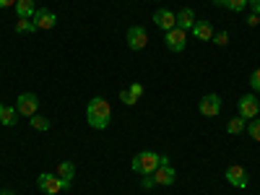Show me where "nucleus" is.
<instances>
[{
  "label": "nucleus",
  "mask_w": 260,
  "mask_h": 195,
  "mask_svg": "<svg viewBox=\"0 0 260 195\" xmlns=\"http://www.w3.org/2000/svg\"><path fill=\"white\" fill-rule=\"evenodd\" d=\"M37 187L45 192V195H57L62 190H71V182L60 180L57 175H52V172H42V175L37 177Z\"/></svg>",
  "instance_id": "nucleus-3"
},
{
  "label": "nucleus",
  "mask_w": 260,
  "mask_h": 195,
  "mask_svg": "<svg viewBox=\"0 0 260 195\" xmlns=\"http://www.w3.org/2000/svg\"><path fill=\"white\" fill-rule=\"evenodd\" d=\"M125 42H127V47L133 50V52H141V50L148 45V31H146L143 26H130Z\"/></svg>",
  "instance_id": "nucleus-7"
},
{
  "label": "nucleus",
  "mask_w": 260,
  "mask_h": 195,
  "mask_svg": "<svg viewBox=\"0 0 260 195\" xmlns=\"http://www.w3.org/2000/svg\"><path fill=\"white\" fill-rule=\"evenodd\" d=\"M226 182H229V185H234L237 190H245V187L250 185V175H247V169H245L242 164H232V167L226 169Z\"/></svg>",
  "instance_id": "nucleus-6"
},
{
  "label": "nucleus",
  "mask_w": 260,
  "mask_h": 195,
  "mask_svg": "<svg viewBox=\"0 0 260 195\" xmlns=\"http://www.w3.org/2000/svg\"><path fill=\"white\" fill-rule=\"evenodd\" d=\"M120 99H122V104H130V107H133V104L138 102V99H136L133 94H130L127 89H122V91H120Z\"/></svg>",
  "instance_id": "nucleus-23"
},
{
  "label": "nucleus",
  "mask_w": 260,
  "mask_h": 195,
  "mask_svg": "<svg viewBox=\"0 0 260 195\" xmlns=\"http://www.w3.org/2000/svg\"><path fill=\"white\" fill-rule=\"evenodd\" d=\"M177 180V172L172 164H159V169L154 172V182L156 185H175Z\"/></svg>",
  "instance_id": "nucleus-12"
},
{
  "label": "nucleus",
  "mask_w": 260,
  "mask_h": 195,
  "mask_svg": "<svg viewBox=\"0 0 260 195\" xmlns=\"http://www.w3.org/2000/svg\"><path fill=\"white\" fill-rule=\"evenodd\" d=\"M0 195H16L13 190H0Z\"/></svg>",
  "instance_id": "nucleus-30"
},
{
  "label": "nucleus",
  "mask_w": 260,
  "mask_h": 195,
  "mask_svg": "<svg viewBox=\"0 0 260 195\" xmlns=\"http://www.w3.org/2000/svg\"><path fill=\"white\" fill-rule=\"evenodd\" d=\"M257 24H260V16H257V13L247 16V26H257Z\"/></svg>",
  "instance_id": "nucleus-28"
},
{
  "label": "nucleus",
  "mask_w": 260,
  "mask_h": 195,
  "mask_svg": "<svg viewBox=\"0 0 260 195\" xmlns=\"http://www.w3.org/2000/svg\"><path fill=\"white\" fill-rule=\"evenodd\" d=\"M18 110L16 107H11V104H0V122H3L6 127H13L16 122H18Z\"/></svg>",
  "instance_id": "nucleus-14"
},
{
  "label": "nucleus",
  "mask_w": 260,
  "mask_h": 195,
  "mask_svg": "<svg viewBox=\"0 0 260 195\" xmlns=\"http://www.w3.org/2000/svg\"><path fill=\"white\" fill-rule=\"evenodd\" d=\"M16 110H18L21 117H34L37 110H39V96L31 94V91L18 94V99H16Z\"/></svg>",
  "instance_id": "nucleus-4"
},
{
  "label": "nucleus",
  "mask_w": 260,
  "mask_h": 195,
  "mask_svg": "<svg viewBox=\"0 0 260 195\" xmlns=\"http://www.w3.org/2000/svg\"><path fill=\"white\" fill-rule=\"evenodd\" d=\"M16 31L18 34H31V31H37V26H34L31 18H18L16 21Z\"/></svg>",
  "instance_id": "nucleus-19"
},
{
  "label": "nucleus",
  "mask_w": 260,
  "mask_h": 195,
  "mask_svg": "<svg viewBox=\"0 0 260 195\" xmlns=\"http://www.w3.org/2000/svg\"><path fill=\"white\" fill-rule=\"evenodd\" d=\"M164 45H167V50H172V52H182L185 45H187V31L180 29V26L164 31Z\"/></svg>",
  "instance_id": "nucleus-5"
},
{
  "label": "nucleus",
  "mask_w": 260,
  "mask_h": 195,
  "mask_svg": "<svg viewBox=\"0 0 260 195\" xmlns=\"http://www.w3.org/2000/svg\"><path fill=\"white\" fill-rule=\"evenodd\" d=\"M247 133H250V138H252V141H257V143H260V120H257V117L247 122Z\"/></svg>",
  "instance_id": "nucleus-22"
},
{
  "label": "nucleus",
  "mask_w": 260,
  "mask_h": 195,
  "mask_svg": "<svg viewBox=\"0 0 260 195\" xmlns=\"http://www.w3.org/2000/svg\"><path fill=\"white\" fill-rule=\"evenodd\" d=\"M201 115H206V117H216L221 112V96L219 94H206L203 99H201Z\"/></svg>",
  "instance_id": "nucleus-10"
},
{
  "label": "nucleus",
  "mask_w": 260,
  "mask_h": 195,
  "mask_svg": "<svg viewBox=\"0 0 260 195\" xmlns=\"http://www.w3.org/2000/svg\"><path fill=\"white\" fill-rule=\"evenodd\" d=\"M247 6V0H224V8L226 11H234V13H242Z\"/></svg>",
  "instance_id": "nucleus-21"
},
{
  "label": "nucleus",
  "mask_w": 260,
  "mask_h": 195,
  "mask_svg": "<svg viewBox=\"0 0 260 195\" xmlns=\"http://www.w3.org/2000/svg\"><path fill=\"white\" fill-rule=\"evenodd\" d=\"M190 31H192L195 39H201V42H211V39H213V26L208 24V21H203V18L195 21V26H192Z\"/></svg>",
  "instance_id": "nucleus-13"
},
{
  "label": "nucleus",
  "mask_w": 260,
  "mask_h": 195,
  "mask_svg": "<svg viewBox=\"0 0 260 195\" xmlns=\"http://www.w3.org/2000/svg\"><path fill=\"white\" fill-rule=\"evenodd\" d=\"M159 164H161V154H156V151H141V154L133 156V161H130L133 172H138V175H154L159 169Z\"/></svg>",
  "instance_id": "nucleus-2"
},
{
  "label": "nucleus",
  "mask_w": 260,
  "mask_h": 195,
  "mask_svg": "<svg viewBox=\"0 0 260 195\" xmlns=\"http://www.w3.org/2000/svg\"><path fill=\"white\" fill-rule=\"evenodd\" d=\"M154 24H156L159 29H164V31L175 29V26H177V13H172L169 8H159V11L154 13Z\"/></svg>",
  "instance_id": "nucleus-11"
},
{
  "label": "nucleus",
  "mask_w": 260,
  "mask_h": 195,
  "mask_svg": "<svg viewBox=\"0 0 260 195\" xmlns=\"http://www.w3.org/2000/svg\"><path fill=\"white\" fill-rule=\"evenodd\" d=\"M213 42H216V45H226V42H229V34L226 31H219V34H213Z\"/></svg>",
  "instance_id": "nucleus-27"
},
{
  "label": "nucleus",
  "mask_w": 260,
  "mask_h": 195,
  "mask_svg": "<svg viewBox=\"0 0 260 195\" xmlns=\"http://www.w3.org/2000/svg\"><path fill=\"white\" fill-rule=\"evenodd\" d=\"M16 16L18 18H31L34 13H37V8H34V0H16Z\"/></svg>",
  "instance_id": "nucleus-16"
},
{
  "label": "nucleus",
  "mask_w": 260,
  "mask_h": 195,
  "mask_svg": "<svg viewBox=\"0 0 260 195\" xmlns=\"http://www.w3.org/2000/svg\"><path fill=\"white\" fill-rule=\"evenodd\" d=\"M29 122H31V127L34 130H50V120L47 117H42V115H34V117H29Z\"/></svg>",
  "instance_id": "nucleus-20"
},
{
  "label": "nucleus",
  "mask_w": 260,
  "mask_h": 195,
  "mask_svg": "<svg viewBox=\"0 0 260 195\" xmlns=\"http://www.w3.org/2000/svg\"><path fill=\"white\" fill-rule=\"evenodd\" d=\"M195 21H198V18H195L192 8H182V11L177 13V26L185 29V31H190V29L195 26Z\"/></svg>",
  "instance_id": "nucleus-15"
},
{
  "label": "nucleus",
  "mask_w": 260,
  "mask_h": 195,
  "mask_svg": "<svg viewBox=\"0 0 260 195\" xmlns=\"http://www.w3.org/2000/svg\"><path fill=\"white\" fill-rule=\"evenodd\" d=\"M31 21H34L37 31H47V29H55L57 16H55L52 11H47V8H37V13L31 16Z\"/></svg>",
  "instance_id": "nucleus-8"
},
{
  "label": "nucleus",
  "mask_w": 260,
  "mask_h": 195,
  "mask_svg": "<svg viewBox=\"0 0 260 195\" xmlns=\"http://www.w3.org/2000/svg\"><path fill=\"white\" fill-rule=\"evenodd\" d=\"M141 177H143V180H141V187H143V190H151V187L156 185V182H154V175H141Z\"/></svg>",
  "instance_id": "nucleus-25"
},
{
  "label": "nucleus",
  "mask_w": 260,
  "mask_h": 195,
  "mask_svg": "<svg viewBox=\"0 0 260 195\" xmlns=\"http://www.w3.org/2000/svg\"><path fill=\"white\" fill-rule=\"evenodd\" d=\"M213 3H216V6H224V0H213Z\"/></svg>",
  "instance_id": "nucleus-31"
},
{
  "label": "nucleus",
  "mask_w": 260,
  "mask_h": 195,
  "mask_svg": "<svg viewBox=\"0 0 260 195\" xmlns=\"http://www.w3.org/2000/svg\"><path fill=\"white\" fill-rule=\"evenodd\" d=\"M11 6H16V0H0V8H11Z\"/></svg>",
  "instance_id": "nucleus-29"
},
{
  "label": "nucleus",
  "mask_w": 260,
  "mask_h": 195,
  "mask_svg": "<svg viewBox=\"0 0 260 195\" xmlns=\"http://www.w3.org/2000/svg\"><path fill=\"white\" fill-rule=\"evenodd\" d=\"M86 120H89V125L94 130H104V127H110V120H112V107L107 99L102 96H94L89 102V107H86Z\"/></svg>",
  "instance_id": "nucleus-1"
},
{
  "label": "nucleus",
  "mask_w": 260,
  "mask_h": 195,
  "mask_svg": "<svg viewBox=\"0 0 260 195\" xmlns=\"http://www.w3.org/2000/svg\"><path fill=\"white\" fill-rule=\"evenodd\" d=\"M55 175H57L60 180H65V182H73V177H76V164H73V161H60Z\"/></svg>",
  "instance_id": "nucleus-17"
},
{
  "label": "nucleus",
  "mask_w": 260,
  "mask_h": 195,
  "mask_svg": "<svg viewBox=\"0 0 260 195\" xmlns=\"http://www.w3.org/2000/svg\"><path fill=\"white\" fill-rule=\"evenodd\" d=\"M257 112H260V102L255 99V94H245V96H240V117H245V120H255Z\"/></svg>",
  "instance_id": "nucleus-9"
},
{
  "label": "nucleus",
  "mask_w": 260,
  "mask_h": 195,
  "mask_svg": "<svg viewBox=\"0 0 260 195\" xmlns=\"http://www.w3.org/2000/svg\"><path fill=\"white\" fill-rule=\"evenodd\" d=\"M250 86H252V89L260 94V68H255V73L250 76Z\"/></svg>",
  "instance_id": "nucleus-24"
},
{
  "label": "nucleus",
  "mask_w": 260,
  "mask_h": 195,
  "mask_svg": "<svg viewBox=\"0 0 260 195\" xmlns=\"http://www.w3.org/2000/svg\"><path fill=\"white\" fill-rule=\"evenodd\" d=\"M130 94H133L136 99H141V94H143V83H130V89H127Z\"/></svg>",
  "instance_id": "nucleus-26"
},
{
  "label": "nucleus",
  "mask_w": 260,
  "mask_h": 195,
  "mask_svg": "<svg viewBox=\"0 0 260 195\" xmlns=\"http://www.w3.org/2000/svg\"><path fill=\"white\" fill-rule=\"evenodd\" d=\"M245 127H247V120H245V117H232V120L226 122V133H229V136H240Z\"/></svg>",
  "instance_id": "nucleus-18"
}]
</instances>
